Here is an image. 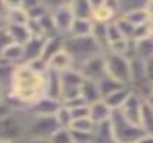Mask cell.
<instances>
[{
	"label": "cell",
	"instance_id": "1",
	"mask_svg": "<svg viewBox=\"0 0 153 143\" xmlns=\"http://www.w3.org/2000/svg\"><path fill=\"white\" fill-rule=\"evenodd\" d=\"M7 95L10 100L19 104L20 110H26L46 95V75L36 73L27 64L14 66L9 79Z\"/></svg>",
	"mask_w": 153,
	"mask_h": 143
},
{
	"label": "cell",
	"instance_id": "11",
	"mask_svg": "<svg viewBox=\"0 0 153 143\" xmlns=\"http://www.w3.org/2000/svg\"><path fill=\"white\" fill-rule=\"evenodd\" d=\"M93 7V21H100V23H110L119 17V4L117 1H92Z\"/></svg>",
	"mask_w": 153,
	"mask_h": 143
},
{
	"label": "cell",
	"instance_id": "21",
	"mask_svg": "<svg viewBox=\"0 0 153 143\" xmlns=\"http://www.w3.org/2000/svg\"><path fill=\"white\" fill-rule=\"evenodd\" d=\"M92 32H93V20L74 19L69 36L70 37H86V36H92Z\"/></svg>",
	"mask_w": 153,
	"mask_h": 143
},
{
	"label": "cell",
	"instance_id": "33",
	"mask_svg": "<svg viewBox=\"0 0 153 143\" xmlns=\"http://www.w3.org/2000/svg\"><path fill=\"white\" fill-rule=\"evenodd\" d=\"M73 143H94V133H86V132H76L70 130Z\"/></svg>",
	"mask_w": 153,
	"mask_h": 143
},
{
	"label": "cell",
	"instance_id": "43",
	"mask_svg": "<svg viewBox=\"0 0 153 143\" xmlns=\"http://www.w3.org/2000/svg\"><path fill=\"white\" fill-rule=\"evenodd\" d=\"M3 103V89L0 87V104Z\"/></svg>",
	"mask_w": 153,
	"mask_h": 143
},
{
	"label": "cell",
	"instance_id": "8",
	"mask_svg": "<svg viewBox=\"0 0 153 143\" xmlns=\"http://www.w3.org/2000/svg\"><path fill=\"white\" fill-rule=\"evenodd\" d=\"M47 6H49V10H50V16H52L56 32L62 34V36L67 37L74 20L69 1L56 3V4H47Z\"/></svg>",
	"mask_w": 153,
	"mask_h": 143
},
{
	"label": "cell",
	"instance_id": "26",
	"mask_svg": "<svg viewBox=\"0 0 153 143\" xmlns=\"http://www.w3.org/2000/svg\"><path fill=\"white\" fill-rule=\"evenodd\" d=\"M143 7H139V9L130 10V12L122 14V16H123L127 21H130L134 27H137V26H143V24H146L147 21H149V19H150V17H149V14L145 12V9H143Z\"/></svg>",
	"mask_w": 153,
	"mask_h": 143
},
{
	"label": "cell",
	"instance_id": "34",
	"mask_svg": "<svg viewBox=\"0 0 153 143\" xmlns=\"http://www.w3.org/2000/svg\"><path fill=\"white\" fill-rule=\"evenodd\" d=\"M70 113H72L73 120H76V119H85V117H89V104L79 106V107H73V109H70Z\"/></svg>",
	"mask_w": 153,
	"mask_h": 143
},
{
	"label": "cell",
	"instance_id": "15",
	"mask_svg": "<svg viewBox=\"0 0 153 143\" xmlns=\"http://www.w3.org/2000/svg\"><path fill=\"white\" fill-rule=\"evenodd\" d=\"M7 36L12 43H17V44H26L27 41L32 39V33L27 27V24H14V23H6L4 26Z\"/></svg>",
	"mask_w": 153,
	"mask_h": 143
},
{
	"label": "cell",
	"instance_id": "13",
	"mask_svg": "<svg viewBox=\"0 0 153 143\" xmlns=\"http://www.w3.org/2000/svg\"><path fill=\"white\" fill-rule=\"evenodd\" d=\"M1 64L14 67L17 64H23V46L17 43H9L0 53Z\"/></svg>",
	"mask_w": 153,
	"mask_h": 143
},
{
	"label": "cell",
	"instance_id": "12",
	"mask_svg": "<svg viewBox=\"0 0 153 143\" xmlns=\"http://www.w3.org/2000/svg\"><path fill=\"white\" fill-rule=\"evenodd\" d=\"M60 107H62V102L60 100L43 96L37 102H34L32 106H29L26 112L29 115H36V116H54Z\"/></svg>",
	"mask_w": 153,
	"mask_h": 143
},
{
	"label": "cell",
	"instance_id": "35",
	"mask_svg": "<svg viewBox=\"0 0 153 143\" xmlns=\"http://www.w3.org/2000/svg\"><path fill=\"white\" fill-rule=\"evenodd\" d=\"M146 63V75H147V80L153 84V57L149 60L145 61Z\"/></svg>",
	"mask_w": 153,
	"mask_h": 143
},
{
	"label": "cell",
	"instance_id": "23",
	"mask_svg": "<svg viewBox=\"0 0 153 143\" xmlns=\"http://www.w3.org/2000/svg\"><path fill=\"white\" fill-rule=\"evenodd\" d=\"M60 92H62V87H60V73L47 70V73H46V95L45 96L60 100Z\"/></svg>",
	"mask_w": 153,
	"mask_h": 143
},
{
	"label": "cell",
	"instance_id": "20",
	"mask_svg": "<svg viewBox=\"0 0 153 143\" xmlns=\"http://www.w3.org/2000/svg\"><path fill=\"white\" fill-rule=\"evenodd\" d=\"M72 13H73L74 19H87L92 20L93 19V7H92V1L87 0H73L69 1Z\"/></svg>",
	"mask_w": 153,
	"mask_h": 143
},
{
	"label": "cell",
	"instance_id": "29",
	"mask_svg": "<svg viewBox=\"0 0 153 143\" xmlns=\"http://www.w3.org/2000/svg\"><path fill=\"white\" fill-rule=\"evenodd\" d=\"M114 23H116V26L119 27L120 33H122V36L125 37V39H127V40H132L133 39V34H134V26L130 23V21H127L123 16H119L116 20H114Z\"/></svg>",
	"mask_w": 153,
	"mask_h": 143
},
{
	"label": "cell",
	"instance_id": "27",
	"mask_svg": "<svg viewBox=\"0 0 153 143\" xmlns=\"http://www.w3.org/2000/svg\"><path fill=\"white\" fill-rule=\"evenodd\" d=\"M140 127L145 130V133L153 135V107L145 100L142 106V116H140Z\"/></svg>",
	"mask_w": 153,
	"mask_h": 143
},
{
	"label": "cell",
	"instance_id": "2",
	"mask_svg": "<svg viewBox=\"0 0 153 143\" xmlns=\"http://www.w3.org/2000/svg\"><path fill=\"white\" fill-rule=\"evenodd\" d=\"M65 50L72 56L74 69L79 64H82L83 61L105 53L103 49L96 43V40L92 36H86V37H70V36H67L66 40H65Z\"/></svg>",
	"mask_w": 153,
	"mask_h": 143
},
{
	"label": "cell",
	"instance_id": "41",
	"mask_svg": "<svg viewBox=\"0 0 153 143\" xmlns=\"http://www.w3.org/2000/svg\"><path fill=\"white\" fill-rule=\"evenodd\" d=\"M146 102L153 107V84H152V89H150V93H149V96H147Z\"/></svg>",
	"mask_w": 153,
	"mask_h": 143
},
{
	"label": "cell",
	"instance_id": "17",
	"mask_svg": "<svg viewBox=\"0 0 153 143\" xmlns=\"http://www.w3.org/2000/svg\"><path fill=\"white\" fill-rule=\"evenodd\" d=\"M65 40H66V37L62 36V34H54V36L47 37L46 41H45L42 59L47 63L54 55H57L59 52H62L65 49Z\"/></svg>",
	"mask_w": 153,
	"mask_h": 143
},
{
	"label": "cell",
	"instance_id": "16",
	"mask_svg": "<svg viewBox=\"0 0 153 143\" xmlns=\"http://www.w3.org/2000/svg\"><path fill=\"white\" fill-rule=\"evenodd\" d=\"M112 113H113V110L110 109L103 100L89 104V117L92 119V122L96 126L109 122L110 117H112Z\"/></svg>",
	"mask_w": 153,
	"mask_h": 143
},
{
	"label": "cell",
	"instance_id": "31",
	"mask_svg": "<svg viewBox=\"0 0 153 143\" xmlns=\"http://www.w3.org/2000/svg\"><path fill=\"white\" fill-rule=\"evenodd\" d=\"M49 143H73L70 129H65V127L57 129L49 137Z\"/></svg>",
	"mask_w": 153,
	"mask_h": 143
},
{
	"label": "cell",
	"instance_id": "3",
	"mask_svg": "<svg viewBox=\"0 0 153 143\" xmlns=\"http://www.w3.org/2000/svg\"><path fill=\"white\" fill-rule=\"evenodd\" d=\"M26 110H12L0 119V142H23L26 136Z\"/></svg>",
	"mask_w": 153,
	"mask_h": 143
},
{
	"label": "cell",
	"instance_id": "4",
	"mask_svg": "<svg viewBox=\"0 0 153 143\" xmlns=\"http://www.w3.org/2000/svg\"><path fill=\"white\" fill-rule=\"evenodd\" d=\"M109 124L114 143H137V140L145 135V130L129 123L119 110H114L112 113Z\"/></svg>",
	"mask_w": 153,
	"mask_h": 143
},
{
	"label": "cell",
	"instance_id": "19",
	"mask_svg": "<svg viewBox=\"0 0 153 143\" xmlns=\"http://www.w3.org/2000/svg\"><path fill=\"white\" fill-rule=\"evenodd\" d=\"M130 95H132V89L129 87V86H125V87H122L120 90L114 92V93H112V95H109L107 97L102 99V100H103V102L106 103L107 106L114 112V110L122 109V106L126 103V100L129 99V96Z\"/></svg>",
	"mask_w": 153,
	"mask_h": 143
},
{
	"label": "cell",
	"instance_id": "7",
	"mask_svg": "<svg viewBox=\"0 0 153 143\" xmlns=\"http://www.w3.org/2000/svg\"><path fill=\"white\" fill-rule=\"evenodd\" d=\"M85 83V77L82 76L77 69H69L66 72L60 73V102L65 103L73 97L80 96V87Z\"/></svg>",
	"mask_w": 153,
	"mask_h": 143
},
{
	"label": "cell",
	"instance_id": "6",
	"mask_svg": "<svg viewBox=\"0 0 153 143\" xmlns=\"http://www.w3.org/2000/svg\"><path fill=\"white\" fill-rule=\"evenodd\" d=\"M105 60H106L107 76L129 86V83H130V60L125 56L114 55L110 52L105 53Z\"/></svg>",
	"mask_w": 153,
	"mask_h": 143
},
{
	"label": "cell",
	"instance_id": "18",
	"mask_svg": "<svg viewBox=\"0 0 153 143\" xmlns=\"http://www.w3.org/2000/svg\"><path fill=\"white\" fill-rule=\"evenodd\" d=\"M47 67H49V70H52V72L63 73V72H66V70L73 67V59L63 49L62 52H59L57 55H54L50 60L47 61Z\"/></svg>",
	"mask_w": 153,
	"mask_h": 143
},
{
	"label": "cell",
	"instance_id": "14",
	"mask_svg": "<svg viewBox=\"0 0 153 143\" xmlns=\"http://www.w3.org/2000/svg\"><path fill=\"white\" fill-rule=\"evenodd\" d=\"M46 39L47 37H32L26 44H23V64L42 59Z\"/></svg>",
	"mask_w": 153,
	"mask_h": 143
},
{
	"label": "cell",
	"instance_id": "38",
	"mask_svg": "<svg viewBox=\"0 0 153 143\" xmlns=\"http://www.w3.org/2000/svg\"><path fill=\"white\" fill-rule=\"evenodd\" d=\"M7 12V6H6V1H0V19L4 20V16H6Z\"/></svg>",
	"mask_w": 153,
	"mask_h": 143
},
{
	"label": "cell",
	"instance_id": "22",
	"mask_svg": "<svg viewBox=\"0 0 153 143\" xmlns=\"http://www.w3.org/2000/svg\"><path fill=\"white\" fill-rule=\"evenodd\" d=\"M80 96H82V99L87 104H92V103H96V102H99V100H102L97 83L92 82V80H85V83L80 87Z\"/></svg>",
	"mask_w": 153,
	"mask_h": 143
},
{
	"label": "cell",
	"instance_id": "37",
	"mask_svg": "<svg viewBox=\"0 0 153 143\" xmlns=\"http://www.w3.org/2000/svg\"><path fill=\"white\" fill-rule=\"evenodd\" d=\"M143 9H145V12L149 14V17H153V0H149V1H146Z\"/></svg>",
	"mask_w": 153,
	"mask_h": 143
},
{
	"label": "cell",
	"instance_id": "24",
	"mask_svg": "<svg viewBox=\"0 0 153 143\" xmlns=\"http://www.w3.org/2000/svg\"><path fill=\"white\" fill-rule=\"evenodd\" d=\"M134 57H139L142 60H149L153 57V37L149 36L146 39L134 41Z\"/></svg>",
	"mask_w": 153,
	"mask_h": 143
},
{
	"label": "cell",
	"instance_id": "28",
	"mask_svg": "<svg viewBox=\"0 0 153 143\" xmlns=\"http://www.w3.org/2000/svg\"><path fill=\"white\" fill-rule=\"evenodd\" d=\"M70 130H76V132H86V133H94L96 132V124L92 122L90 117H85V119H76L70 124Z\"/></svg>",
	"mask_w": 153,
	"mask_h": 143
},
{
	"label": "cell",
	"instance_id": "10",
	"mask_svg": "<svg viewBox=\"0 0 153 143\" xmlns=\"http://www.w3.org/2000/svg\"><path fill=\"white\" fill-rule=\"evenodd\" d=\"M143 103H145V99L132 90V95L129 96V99L122 106V109L119 112L129 123L140 127V116H142V106H143Z\"/></svg>",
	"mask_w": 153,
	"mask_h": 143
},
{
	"label": "cell",
	"instance_id": "5",
	"mask_svg": "<svg viewBox=\"0 0 153 143\" xmlns=\"http://www.w3.org/2000/svg\"><path fill=\"white\" fill-rule=\"evenodd\" d=\"M57 129L60 127L54 116H36L27 113L25 139H49Z\"/></svg>",
	"mask_w": 153,
	"mask_h": 143
},
{
	"label": "cell",
	"instance_id": "30",
	"mask_svg": "<svg viewBox=\"0 0 153 143\" xmlns=\"http://www.w3.org/2000/svg\"><path fill=\"white\" fill-rule=\"evenodd\" d=\"M54 117H56V120H57L59 127H65V129H69L70 124H72V122H73V117H72L70 109L66 107V106H63V104H62V107L57 110V113L54 115Z\"/></svg>",
	"mask_w": 153,
	"mask_h": 143
},
{
	"label": "cell",
	"instance_id": "36",
	"mask_svg": "<svg viewBox=\"0 0 153 143\" xmlns=\"http://www.w3.org/2000/svg\"><path fill=\"white\" fill-rule=\"evenodd\" d=\"M137 143H153V135L152 133H145V135L137 140Z\"/></svg>",
	"mask_w": 153,
	"mask_h": 143
},
{
	"label": "cell",
	"instance_id": "32",
	"mask_svg": "<svg viewBox=\"0 0 153 143\" xmlns=\"http://www.w3.org/2000/svg\"><path fill=\"white\" fill-rule=\"evenodd\" d=\"M122 39H125V37L122 36V33H120L119 27L116 26L114 20L107 23V41H109V44H112L114 41H119Z\"/></svg>",
	"mask_w": 153,
	"mask_h": 143
},
{
	"label": "cell",
	"instance_id": "39",
	"mask_svg": "<svg viewBox=\"0 0 153 143\" xmlns=\"http://www.w3.org/2000/svg\"><path fill=\"white\" fill-rule=\"evenodd\" d=\"M22 143H49V139H25Z\"/></svg>",
	"mask_w": 153,
	"mask_h": 143
},
{
	"label": "cell",
	"instance_id": "25",
	"mask_svg": "<svg viewBox=\"0 0 153 143\" xmlns=\"http://www.w3.org/2000/svg\"><path fill=\"white\" fill-rule=\"evenodd\" d=\"M125 86H126V84L114 80L113 77H110V76H105L103 79H100L99 82H97V87H99L102 99H105V97H107L109 95H112L114 92L120 90V89L125 87Z\"/></svg>",
	"mask_w": 153,
	"mask_h": 143
},
{
	"label": "cell",
	"instance_id": "9",
	"mask_svg": "<svg viewBox=\"0 0 153 143\" xmlns=\"http://www.w3.org/2000/svg\"><path fill=\"white\" fill-rule=\"evenodd\" d=\"M76 69L82 73V76L85 77V80H92V82L97 83L100 79H103L105 76H107L105 53L97 55L94 57H92V59H89V60L83 61Z\"/></svg>",
	"mask_w": 153,
	"mask_h": 143
},
{
	"label": "cell",
	"instance_id": "40",
	"mask_svg": "<svg viewBox=\"0 0 153 143\" xmlns=\"http://www.w3.org/2000/svg\"><path fill=\"white\" fill-rule=\"evenodd\" d=\"M146 26H147V30H149V36L153 37V17L149 19V21L146 23Z\"/></svg>",
	"mask_w": 153,
	"mask_h": 143
},
{
	"label": "cell",
	"instance_id": "42",
	"mask_svg": "<svg viewBox=\"0 0 153 143\" xmlns=\"http://www.w3.org/2000/svg\"><path fill=\"white\" fill-rule=\"evenodd\" d=\"M4 26H6V21L3 20V19H0V30H3Z\"/></svg>",
	"mask_w": 153,
	"mask_h": 143
}]
</instances>
